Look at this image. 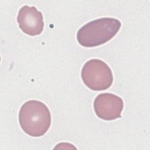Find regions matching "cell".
Masks as SVG:
<instances>
[{"instance_id": "3", "label": "cell", "mask_w": 150, "mask_h": 150, "mask_svg": "<svg viewBox=\"0 0 150 150\" xmlns=\"http://www.w3.org/2000/svg\"><path fill=\"white\" fill-rule=\"evenodd\" d=\"M81 74L84 84L94 91L108 89L113 81L111 69L100 59H93L87 61L82 68Z\"/></svg>"}, {"instance_id": "1", "label": "cell", "mask_w": 150, "mask_h": 150, "mask_svg": "<svg viewBox=\"0 0 150 150\" xmlns=\"http://www.w3.org/2000/svg\"><path fill=\"white\" fill-rule=\"evenodd\" d=\"M19 122L22 130L33 137L43 135L51 124V115L47 107L38 100H29L21 107Z\"/></svg>"}, {"instance_id": "5", "label": "cell", "mask_w": 150, "mask_h": 150, "mask_svg": "<svg viewBox=\"0 0 150 150\" xmlns=\"http://www.w3.org/2000/svg\"><path fill=\"white\" fill-rule=\"evenodd\" d=\"M19 28L26 35H40L44 28L43 15L35 6L25 5L21 8L17 16Z\"/></svg>"}, {"instance_id": "2", "label": "cell", "mask_w": 150, "mask_h": 150, "mask_svg": "<svg viewBox=\"0 0 150 150\" xmlns=\"http://www.w3.org/2000/svg\"><path fill=\"white\" fill-rule=\"evenodd\" d=\"M121 23L117 19L102 18L88 22L81 27L77 33L80 45L92 47L105 43L118 32Z\"/></svg>"}, {"instance_id": "4", "label": "cell", "mask_w": 150, "mask_h": 150, "mask_svg": "<svg viewBox=\"0 0 150 150\" xmlns=\"http://www.w3.org/2000/svg\"><path fill=\"white\" fill-rule=\"evenodd\" d=\"M124 103L119 96L111 93H101L94 101V109L97 116L104 120H114L121 117Z\"/></svg>"}]
</instances>
